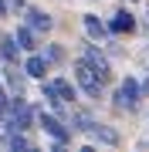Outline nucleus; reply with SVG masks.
<instances>
[{
    "mask_svg": "<svg viewBox=\"0 0 149 152\" xmlns=\"http://www.w3.org/2000/svg\"><path fill=\"white\" fill-rule=\"evenodd\" d=\"M37 118V129H44V135H51V142H54V149H65L68 142H71V125H65V118H58L54 112H41L34 115Z\"/></svg>",
    "mask_w": 149,
    "mask_h": 152,
    "instance_id": "1",
    "label": "nucleus"
},
{
    "mask_svg": "<svg viewBox=\"0 0 149 152\" xmlns=\"http://www.w3.org/2000/svg\"><path fill=\"white\" fill-rule=\"evenodd\" d=\"M75 85L81 88L88 98H98V95H102V88H105V81L92 71V64H88L85 58H81V61H75Z\"/></svg>",
    "mask_w": 149,
    "mask_h": 152,
    "instance_id": "2",
    "label": "nucleus"
},
{
    "mask_svg": "<svg viewBox=\"0 0 149 152\" xmlns=\"http://www.w3.org/2000/svg\"><path fill=\"white\" fill-rule=\"evenodd\" d=\"M139 98H142L139 81H136V78H126V81L119 85V91H115V108H122V112H136V108H139Z\"/></svg>",
    "mask_w": 149,
    "mask_h": 152,
    "instance_id": "3",
    "label": "nucleus"
},
{
    "mask_svg": "<svg viewBox=\"0 0 149 152\" xmlns=\"http://www.w3.org/2000/svg\"><path fill=\"white\" fill-rule=\"evenodd\" d=\"M81 58H85V61H88V64H92V71H95V75L102 78V81H109V78H112V64H109V58H105L102 51L95 48V44H85Z\"/></svg>",
    "mask_w": 149,
    "mask_h": 152,
    "instance_id": "4",
    "label": "nucleus"
},
{
    "mask_svg": "<svg viewBox=\"0 0 149 152\" xmlns=\"http://www.w3.org/2000/svg\"><path fill=\"white\" fill-rule=\"evenodd\" d=\"M21 71H24L27 78H37V81H41V78H48L51 64H48V58H44V54H37V51H27V58L21 61Z\"/></svg>",
    "mask_w": 149,
    "mask_h": 152,
    "instance_id": "5",
    "label": "nucleus"
},
{
    "mask_svg": "<svg viewBox=\"0 0 149 152\" xmlns=\"http://www.w3.org/2000/svg\"><path fill=\"white\" fill-rule=\"evenodd\" d=\"M24 17H27V27L31 31H51L54 27V20H51V14L48 10H41V7H24Z\"/></svg>",
    "mask_w": 149,
    "mask_h": 152,
    "instance_id": "6",
    "label": "nucleus"
},
{
    "mask_svg": "<svg viewBox=\"0 0 149 152\" xmlns=\"http://www.w3.org/2000/svg\"><path fill=\"white\" fill-rule=\"evenodd\" d=\"M41 95L48 98V105H51V112H54L58 118H61V115H65V98L58 95V88H54V81H48V78H41Z\"/></svg>",
    "mask_w": 149,
    "mask_h": 152,
    "instance_id": "7",
    "label": "nucleus"
},
{
    "mask_svg": "<svg viewBox=\"0 0 149 152\" xmlns=\"http://www.w3.org/2000/svg\"><path fill=\"white\" fill-rule=\"evenodd\" d=\"M132 31H136V17L129 14V10H119L109 20V34H132Z\"/></svg>",
    "mask_w": 149,
    "mask_h": 152,
    "instance_id": "8",
    "label": "nucleus"
},
{
    "mask_svg": "<svg viewBox=\"0 0 149 152\" xmlns=\"http://www.w3.org/2000/svg\"><path fill=\"white\" fill-rule=\"evenodd\" d=\"M0 58H4L7 64L17 68V61H21V48H17V37H14V34H4V37H0Z\"/></svg>",
    "mask_w": 149,
    "mask_h": 152,
    "instance_id": "9",
    "label": "nucleus"
},
{
    "mask_svg": "<svg viewBox=\"0 0 149 152\" xmlns=\"http://www.w3.org/2000/svg\"><path fill=\"white\" fill-rule=\"evenodd\" d=\"M14 37H17V48L21 51H37V31H31L27 24H21L14 31Z\"/></svg>",
    "mask_w": 149,
    "mask_h": 152,
    "instance_id": "10",
    "label": "nucleus"
},
{
    "mask_svg": "<svg viewBox=\"0 0 149 152\" xmlns=\"http://www.w3.org/2000/svg\"><path fill=\"white\" fill-rule=\"evenodd\" d=\"M85 34H88V37L92 41H102L105 37V34H109V24H105V20H98V17H95V14H85Z\"/></svg>",
    "mask_w": 149,
    "mask_h": 152,
    "instance_id": "11",
    "label": "nucleus"
},
{
    "mask_svg": "<svg viewBox=\"0 0 149 152\" xmlns=\"http://www.w3.org/2000/svg\"><path fill=\"white\" fill-rule=\"evenodd\" d=\"M88 135H92L95 142H102V145H119V132L105 129V125H98V122H95L92 129H88Z\"/></svg>",
    "mask_w": 149,
    "mask_h": 152,
    "instance_id": "12",
    "label": "nucleus"
},
{
    "mask_svg": "<svg viewBox=\"0 0 149 152\" xmlns=\"http://www.w3.org/2000/svg\"><path fill=\"white\" fill-rule=\"evenodd\" d=\"M4 145L10 149V152H27V149H31V139L24 135V132H7Z\"/></svg>",
    "mask_w": 149,
    "mask_h": 152,
    "instance_id": "13",
    "label": "nucleus"
},
{
    "mask_svg": "<svg viewBox=\"0 0 149 152\" xmlns=\"http://www.w3.org/2000/svg\"><path fill=\"white\" fill-rule=\"evenodd\" d=\"M54 88H58V95L65 98V105H68V102H75V98H78V85H71L68 78H54Z\"/></svg>",
    "mask_w": 149,
    "mask_h": 152,
    "instance_id": "14",
    "label": "nucleus"
},
{
    "mask_svg": "<svg viewBox=\"0 0 149 152\" xmlns=\"http://www.w3.org/2000/svg\"><path fill=\"white\" fill-rule=\"evenodd\" d=\"M92 125H95V118H92L88 112H75L71 115V132H85V135H88Z\"/></svg>",
    "mask_w": 149,
    "mask_h": 152,
    "instance_id": "15",
    "label": "nucleus"
},
{
    "mask_svg": "<svg viewBox=\"0 0 149 152\" xmlns=\"http://www.w3.org/2000/svg\"><path fill=\"white\" fill-rule=\"evenodd\" d=\"M44 58H48V64H58V61H65V51H61L58 44H48V48H44Z\"/></svg>",
    "mask_w": 149,
    "mask_h": 152,
    "instance_id": "16",
    "label": "nucleus"
},
{
    "mask_svg": "<svg viewBox=\"0 0 149 152\" xmlns=\"http://www.w3.org/2000/svg\"><path fill=\"white\" fill-rule=\"evenodd\" d=\"M7 112H10V91L0 85V115H7Z\"/></svg>",
    "mask_w": 149,
    "mask_h": 152,
    "instance_id": "17",
    "label": "nucleus"
},
{
    "mask_svg": "<svg viewBox=\"0 0 149 152\" xmlns=\"http://www.w3.org/2000/svg\"><path fill=\"white\" fill-rule=\"evenodd\" d=\"M7 7H10V10H24V7H27V0H7Z\"/></svg>",
    "mask_w": 149,
    "mask_h": 152,
    "instance_id": "18",
    "label": "nucleus"
},
{
    "mask_svg": "<svg viewBox=\"0 0 149 152\" xmlns=\"http://www.w3.org/2000/svg\"><path fill=\"white\" fill-rule=\"evenodd\" d=\"M10 14V7H7V0H0V17H7Z\"/></svg>",
    "mask_w": 149,
    "mask_h": 152,
    "instance_id": "19",
    "label": "nucleus"
},
{
    "mask_svg": "<svg viewBox=\"0 0 149 152\" xmlns=\"http://www.w3.org/2000/svg\"><path fill=\"white\" fill-rule=\"evenodd\" d=\"M139 88H142V95H149V78H146V81H142V85H139Z\"/></svg>",
    "mask_w": 149,
    "mask_h": 152,
    "instance_id": "20",
    "label": "nucleus"
}]
</instances>
